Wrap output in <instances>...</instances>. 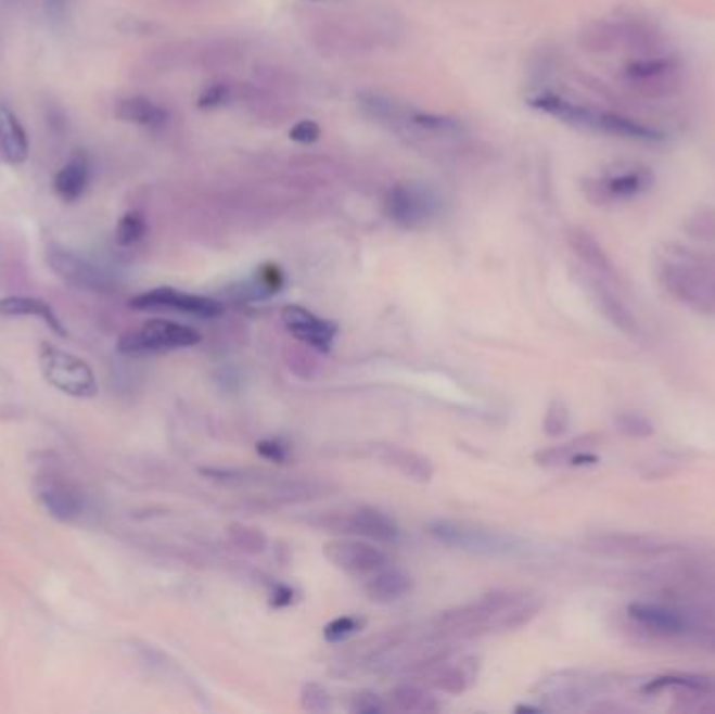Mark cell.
Instances as JSON below:
<instances>
[{"instance_id":"44dd1931","label":"cell","mask_w":715,"mask_h":714,"mask_svg":"<svg viewBox=\"0 0 715 714\" xmlns=\"http://www.w3.org/2000/svg\"><path fill=\"white\" fill-rule=\"evenodd\" d=\"M374 457L381 459L385 466L398 470L401 476L410 477L414 482H430L435 474V468L430 459L412 448L379 445V447H374Z\"/></svg>"},{"instance_id":"30bf717a","label":"cell","mask_w":715,"mask_h":714,"mask_svg":"<svg viewBox=\"0 0 715 714\" xmlns=\"http://www.w3.org/2000/svg\"><path fill=\"white\" fill-rule=\"evenodd\" d=\"M430 533L448 547L467 549L473 553L500 556V553H509L513 549L511 540L507 536L500 535L496 531H489V528L475 526V524H467V522H452V520L433 522Z\"/></svg>"},{"instance_id":"ab89813d","label":"cell","mask_w":715,"mask_h":714,"mask_svg":"<svg viewBox=\"0 0 715 714\" xmlns=\"http://www.w3.org/2000/svg\"><path fill=\"white\" fill-rule=\"evenodd\" d=\"M349 711H352V713L360 714L383 713V711H385V704H383V700H381L376 693H372V691H362V693H358V696L354 698Z\"/></svg>"},{"instance_id":"7bdbcfd3","label":"cell","mask_w":715,"mask_h":714,"mask_svg":"<svg viewBox=\"0 0 715 714\" xmlns=\"http://www.w3.org/2000/svg\"><path fill=\"white\" fill-rule=\"evenodd\" d=\"M707 265H710V277H712V290H714V299H715V258H712V260H707Z\"/></svg>"},{"instance_id":"d6a6232c","label":"cell","mask_w":715,"mask_h":714,"mask_svg":"<svg viewBox=\"0 0 715 714\" xmlns=\"http://www.w3.org/2000/svg\"><path fill=\"white\" fill-rule=\"evenodd\" d=\"M229 540L243 553H261L268 547V538L254 526H245V524H230L229 526Z\"/></svg>"},{"instance_id":"60d3db41","label":"cell","mask_w":715,"mask_h":714,"mask_svg":"<svg viewBox=\"0 0 715 714\" xmlns=\"http://www.w3.org/2000/svg\"><path fill=\"white\" fill-rule=\"evenodd\" d=\"M258 452L264 459H268L272 463H285L286 459H289V448H286V445H283L281 441H274V438L258 443Z\"/></svg>"},{"instance_id":"ac0fdd59","label":"cell","mask_w":715,"mask_h":714,"mask_svg":"<svg viewBox=\"0 0 715 714\" xmlns=\"http://www.w3.org/2000/svg\"><path fill=\"white\" fill-rule=\"evenodd\" d=\"M676 74H678V65L672 60H661V58L636 61L624 72L629 85L647 94L667 92L676 82Z\"/></svg>"},{"instance_id":"1f68e13d","label":"cell","mask_w":715,"mask_h":714,"mask_svg":"<svg viewBox=\"0 0 715 714\" xmlns=\"http://www.w3.org/2000/svg\"><path fill=\"white\" fill-rule=\"evenodd\" d=\"M146 218L141 209H128L115 227V241L122 247H132L146 235Z\"/></svg>"},{"instance_id":"4fadbf2b","label":"cell","mask_w":715,"mask_h":714,"mask_svg":"<svg viewBox=\"0 0 715 714\" xmlns=\"http://www.w3.org/2000/svg\"><path fill=\"white\" fill-rule=\"evenodd\" d=\"M324 556L331 564L356 578H369L387 565V556L371 543L358 538H340L324 545Z\"/></svg>"},{"instance_id":"7402d4cb","label":"cell","mask_w":715,"mask_h":714,"mask_svg":"<svg viewBox=\"0 0 715 714\" xmlns=\"http://www.w3.org/2000/svg\"><path fill=\"white\" fill-rule=\"evenodd\" d=\"M567 239H570L573 254L582 260L584 267L595 275V279L615 283V277H617L615 267L597 239L592 238L590 233H586L584 229H572Z\"/></svg>"},{"instance_id":"52a82bcc","label":"cell","mask_w":715,"mask_h":714,"mask_svg":"<svg viewBox=\"0 0 715 714\" xmlns=\"http://www.w3.org/2000/svg\"><path fill=\"white\" fill-rule=\"evenodd\" d=\"M385 214L401 229H419L431 222L442 208L437 191L419 180H401L385 195Z\"/></svg>"},{"instance_id":"f546056e","label":"cell","mask_w":715,"mask_h":714,"mask_svg":"<svg viewBox=\"0 0 715 714\" xmlns=\"http://www.w3.org/2000/svg\"><path fill=\"white\" fill-rule=\"evenodd\" d=\"M333 490L335 486L320 480H285L274 488V499L283 503H304L327 497Z\"/></svg>"},{"instance_id":"8992f818","label":"cell","mask_w":715,"mask_h":714,"mask_svg":"<svg viewBox=\"0 0 715 714\" xmlns=\"http://www.w3.org/2000/svg\"><path fill=\"white\" fill-rule=\"evenodd\" d=\"M38 360L44 380L59 392L74 398H92L99 392L94 371L87 360L72 353H65L58 346L42 342L38 350Z\"/></svg>"},{"instance_id":"f35d334b","label":"cell","mask_w":715,"mask_h":714,"mask_svg":"<svg viewBox=\"0 0 715 714\" xmlns=\"http://www.w3.org/2000/svg\"><path fill=\"white\" fill-rule=\"evenodd\" d=\"M320 135H322V128H320V124L315 122V119H299L289 130L291 141L302 143V145H312V143H316L320 139Z\"/></svg>"},{"instance_id":"6da1fadb","label":"cell","mask_w":715,"mask_h":714,"mask_svg":"<svg viewBox=\"0 0 715 714\" xmlns=\"http://www.w3.org/2000/svg\"><path fill=\"white\" fill-rule=\"evenodd\" d=\"M542 603L519 591H491L471 603L452 608L437 616L435 630L442 637L471 639L489 633H507L529 625Z\"/></svg>"},{"instance_id":"d4e9b609","label":"cell","mask_w":715,"mask_h":714,"mask_svg":"<svg viewBox=\"0 0 715 714\" xmlns=\"http://www.w3.org/2000/svg\"><path fill=\"white\" fill-rule=\"evenodd\" d=\"M115 118L143 128H164L170 122V112L153 99L146 97H126L115 105Z\"/></svg>"},{"instance_id":"2e32d148","label":"cell","mask_w":715,"mask_h":714,"mask_svg":"<svg viewBox=\"0 0 715 714\" xmlns=\"http://www.w3.org/2000/svg\"><path fill=\"white\" fill-rule=\"evenodd\" d=\"M477 671V658H460L457 662H448L446 655L442 654L423 662L419 677L423 679V684L427 681L431 687L442 689L446 693H462L475 684Z\"/></svg>"},{"instance_id":"74e56055","label":"cell","mask_w":715,"mask_h":714,"mask_svg":"<svg viewBox=\"0 0 715 714\" xmlns=\"http://www.w3.org/2000/svg\"><path fill=\"white\" fill-rule=\"evenodd\" d=\"M302 706L308 713H329L331 711V696L320 684L304 685Z\"/></svg>"},{"instance_id":"b9f144b4","label":"cell","mask_w":715,"mask_h":714,"mask_svg":"<svg viewBox=\"0 0 715 714\" xmlns=\"http://www.w3.org/2000/svg\"><path fill=\"white\" fill-rule=\"evenodd\" d=\"M270 603H272L274 608H285V605H291V603H293V589L286 587V585H277L274 591H272Z\"/></svg>"},{"instance_id":"e575fe53","label":"cell","mask_w":715,"mask_h":714,"mask_svg":"<svg viewBox=\"0 0 715 714\" xmlns=\"http://www.w3.org/2000/svg\"><path fill=\"white\" fill-rule=\"evenodd\" d=\"M615 425L624 436H629V438H649V436L655 434L653 421L649 417L642 416V413H636V411L620 413L615 419Z\"/></svg>"},{"instance_id":"5b68a950","label":"cell","mask_w":715,"mask_h":714,"mask_svg":"<svg viewBox=\"0 0 715 714\" xmlns=\"http://www.w3.org/2000/svg\"><path fill=\"white\" fill-rule=\"evenodd\" d=\"M201 342V333L189 326L168 319H151L135 331H128L117 342V353L124 357H151L180 348H191Z\"/></svg>"},{"instance_id":"7c38bea8","label":"cell","mask_w":715,"mask_h":714,"mask_svg":"<svg viewBox=\"0 0 715 714\" xmlns=\"http://www.w3.org/2000/svg\"><path fill=\"white\" fill-rule=\"evenodd\" d=\"M47 260L58 277L78 290L97 292V294H105L114 290V277L105 268L97 267L94 263L78 256L76 252L51 245L47 252Z\"/></svg>"},{"instance_id":"8fae6325","label":"cell","mask_w":715,"mask_h":714,"mask_svg":"<svg viewBox=\"0 0 715 714\" xmlns=\"http://www.w3.org/2000/svg\"><path fill=\"white\" fill-rule=\"evenodd\" d=\"M130 306L137 310H174L178 315L200 317V319H216L225 313V304L220 299L187 294L174 288H155L130 299Z\"/></svg>"},{"instance_id":"e0dca14e","label":"cell","mask_w":715,"mask_h":714,"mask_svg":"<svg viewBox=\"0 0 715 714\" xmlns=\"http://www.w3.org/2000/svg\"><path fill=\"white\" fill-rule=\"evenodd\" d=\"M283 323L285 328L304 344L312 346L320 353H327L337 335V326L315 315L302 306H286L283 308Z\"/></svg>"},{"instance_id":"d590c367","label":"cell","mask_w":715,"mask_h":714,"mask_svg":"<svg viewBox=\"0 0 715 714\" xmlns=\"http://www.w3.org/2000/svg\"><path fill=\"white\" fill-rule=\"evenodd\" d=\"M570 423H572L570 409H567L561 400H554V403L548 407L546 416H544V434H546V436H552V438L563 436V434L570 430Z\"/></svg>"},{"instance_id":"83f0119b","label":"cell","mask_w":715,"mask_h":714,"mask_svg":"<svg viewBox=\"0 0 715 714\" xmlns=\"http://www.w3.org/2000/svg\"><path fill=\"white\" fill-rule=\"evenodd\" d=\"M0 315H4V317H38L49 326V329H53V333H58L59 337L67 335V331L61 326L53 306H49L44 299L29 298V296H7V298L0 299Z\"/></svg>"},{"instance_id":"f1b7e54d","label":"cell","mask_w":715,"mask_h":714,"mask_svg":"<svg viewBox=\"0 0 715 714\" xmlns=\"http://www.w3.org/2000/svg\"><path fill=\"white\" fill-rule=\"evenodd\" d=\"M665 689H676L694 698H707L715 693V681L699 675H667V677H657L642 687L644 693H659Z\"/></svg>"},{"instance_id":"ba28073f","label":"cell","mask_w":715,"mask_h":714,"mask_svg":"<svg viewBox=\"0 0 715 714\" xmlns=\"http://www.w3.org/2000/svg\"><path fill=\"white\" fill-rule=\"evenodd\" d=\"M586 549L601 558L657 562V560L685 551L687 547H682L678 543L661 540L657 536L604 533V535L588 536Z\"/></svg>"},{"instance_id":"4316f807","label":"cell","mask_w":715,"mask_h":714,"mask_svg":"<svg viewBox=\"0 0 715 714\" xmlns=\"http://www.w3.org/2000/svg\"><path fill=\"white\" fill-rule=\"evenodd\" d=\"M408 591H410V576L401 572L400 568L383 565L365 581V594L379 603L396 601Z\"/></svg>"},{"instance_id":"7a4b0ae2","label":"cell","mask_w":715,"mask_h":714,"mask_svg":"<svg viewBox=\"0 0 715 714\" xmlns=\"http://www.w3.org/2000/svg\"><path fill=\"white\" fill-rule=\"evenodd\" d=\"M358 110L365 118L392 132H398L401 137L408 135L417 139H457L464 135V124L460 119L417 110L404 101L374 90H365L358 94Z\"/></svg>"},{"instance_id":"5bb4252c","label":"cell","mask_w":715,"mask_h":714,"mask_svg":"<svg viewBox=\"0 0 715 714\" xmlns=\"http://www.w3.org/2000/svg\"><path fill=\"white\" fill-rule=\"evenodd\" d=\"M653 187V173L644 166H631L624 173L607 175L588 182V195L597 204H615L640 197Z\"/></svg>"},{"instance_id":"cb8c5ba5","label":"cell","mask_w":715,"mask_h":714,"mask_svg":"<svg viewBox=\"0 0 715 714\" xmlns=\"http://www.w3.org/2000/svg\"><path fill=\"white\" fill-rule=\"evenodd\" d=\"M592 294H595V299L599 304V310L613 328L624 331L626 335H631V337L642 335V328H640L638 319L634 317V313L629 310L628 304L607 285V281L595 279Z\"/></svg>"},{"instance_id":"277c9868","label":"cell","mask_w":715,"mask_h":714,"mask_svg":"<svg viewBox=\"0 0 715 714\" xmlns=\"http://www.w3.org/2000/svg\"><path fill=\"white\" fill-rule=\"evenodd\" d=\"M659 281L672 298L699 313H715L710 265L705 258L680 252L659 263Z\"/></svg>"},{"instance_id":"d6986e66","label":"cell","mask_w":715,"mask_h":714,"mask_svg":"<svg viewBox=\"0 0 715 714\" xmlns=\"http://www.w3.org/2000/svg\"><path fill=\"white\" fill-rule=\"evenodd\" d=\"M38 501L59 522H74L85 511L82 493L67 482H47L38 490Z\"/></svg>"},{"instance_id":"3957f363","label":"cell","mask_w":715,"mask_h":714,"mask_svg":"<svg viewBox=\"0 0 715 714\" xmlns=\"http://www.w3.org/2000/svg\"><path fill=\"white\" fill-rule=\"evenodd\" d=\"M529 105L542 112L546 116L561 119L570 126L588 130V132H599L607 137L615 139H626V141H640V143H659L663 141V132L657 128H651L638 119L615 114V112H604L597 107H588L582 103H573L570 99H563L559 94H538L529 99Z\"/></svg>"},{"instance_id":"4dcf8cb0","label":"cell","mask_w":715,"mask_h":714,"mask_svg":"<svg viewBox=\"0 0 715 714\" xmlns=\"http://www.w3.org/2000/svg\"><path fill=\"white\" fill-rule=\"evenodd\" d=\"M392 700L401 713H437L442 709L437 698L419 685H400L394 689Z\"/></svg>"},{"instance_id":"ee69618b","label":"cell","mask_w":715,"mask_h":714,"mask_svg":"<svg viewBox=\"0 0 715 714\" xmlns=\"http://www.w3.org/2000/svg\"><path fill=\"white\" fill-rule=\"evenodd\" d=\"M310 2H324V0H310Z\"/></svg>"},{"instance_id":"9a60e30c","label":"cell","mask_w":715,"mask_h":714,"mask_svg":"<svg viewBox=\"0 0 715 714\" xmlns=\"http://www.w3.org/2000/svg\"><path fill=\"white\" fill-rule=\"evenodd\" d=\"M322 526L333 528L337 533H347V535L365 536V538H372V540H396L400 536V528L398 524L385 515L379 509L372 507H358L352 513H342V515H333L327 522H322Z\"/></svg>"},{"instance_id":"603a6c76","label":"cell","mask_w":715,"mask_h":714,"mask_svg":"<svg viewBox=\"0 0 715 714\" xmlns=\"http://www.w3.org/2000/svg\"><path fill=\"white\" fill-rule=\"evenodd\" d=\"M0 155L9 166H22L29 155L26 128L7 103H0Z\"/></svg>"},{"instance_id":"484cf974","label":"cell","mask_w":715,"mask_h":714,"mask_svg":"<svg viewBox=\"0 0 715 714\" xmlns=\"http://www.w3.org/2000/svg\"><path fill=\"white\" fill-rule=\"evenodd\" d=\"M597 436H582L567 445L544 448L536 452V461L544 468H561V466H592L599 459L590 452V448L597 447Z\"/></svg>"},{"instance_id":"8d00e7d4","label":"cell","mask_w":715,"mask_h":714,"mask_svg":"<svg viewBox=\"0 0 715 714\" xmlns=\"http://www.w3.org/2000/svg\"><path fill=\"white\" fill-rule=\"evenodd\" d=\"M365 626V619L358 616H340L335 621H331L329 625L324 626V639L329 643H342L345 639H349L352 635H356L358 630H362Z\"/></svg>"},{"instance_id":"ffe728a7","label":"cell","mask_w":715,"mask_h":714,"mask_svg":"<svg viewBox=\"0 0 715 714\" xmlns=\"http://www.w3.org/2000/svg\"><path fill=\"white\" fill-rule=\"evenodd\" d=\"M90 184V160L87 153L72 155L53 177V191L61 202L76 204Z\"/></svg>"},{"instance_id":"836d02e7","label":"cell","mask_w":715,"mask_h":714,"mask_svg":"<svg viewBox=\"0 0 715 714\" xmlns=\"http://www.w3.org/2000/svg\"><path fill=\"white\" fill-rule=\"evenodd\" d=\"M237 94H239V87H234L232 82H227V80H220V82H212L209 87H205L203 92L197 99V107L200 110H220L225 105H229L232 101H237Z\"/></svg>"},{"instance_id":"9c48e42d","label":"cell","mask_w":715,"mask_h":714,"mask_svg":"<svg viewBox=\"0 0 715 714\" xmlns=\"http://www.w3.org/2000/svg\"><path fill=\"white\" fill-rule=\"evenodd\" d=\"M315 38L322 44V49L342 53V55H362L376 47V36L371 28H367L365 20L360 17H322V22L315 28Z\"/></svg>"}]
</instances>
